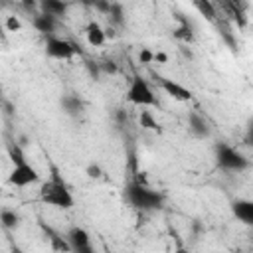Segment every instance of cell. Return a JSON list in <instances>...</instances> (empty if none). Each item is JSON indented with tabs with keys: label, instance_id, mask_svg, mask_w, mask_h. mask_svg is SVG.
<instances>
[{
	"label": "cell",
	"instance_id": "obj_1",
	"mask_svg": "<svg viewBox=\"0 0 253 253\" xmlns=\"http://www.w3.org/2000/svg\"><path fill=\"white\" fill-rule=\"evenodd\" d=\"M40 200L43 204L51 206V208H57V210H69L75 204L69 186L65 184V180L59 176V172L55 168H51V176L42 182V186H40Z\"/></svg>",
	"mask_w": 253,
	"mask_h": 253
},
{
	"label": "cell",
	"instance_id": "obj_2",
	"mask_svg": "<svg viewBox=\"0 0 253 253\" xmlns=\"http://www.w3.org/2000/svg\"><path fill=\"white\" fill-rule=\"evenodd\" d=\"M10 160H12V170L8 174V184L10 186H14V188H26V186H32V184L42 182L40 172L28 162L22 146L16 144V142L10 146Z\"/></svg>",
	"mask_w": 253,
	"mask_h": 253
},
{
	"label": "cell",
	"instance_id": "obj_3",
	"mask_svg": "<svg viewBox=\"0 0 253 253\" xmlns=\"http://www.w3.org/2000/svg\"><path fill=\"white\" fill-rule=\"evenodd\" d=\"M125 200L140 211H154L164 206V196L158 190H152L144 182H138V180H132L130 184H126Z\"/></svg>",
	"mask_w": 253,
	"mask_h": 253
},
{
	"label": "cell",
	"instance_id": "obj_4",
	"mask_svg": "<svg viewBox=\"0 0 253 253\" xmlns=\"http://www.w3.org/2000/svg\"><path fill=\"white\" fill-rule=\"evenodd\" d=\"M126 101L132 105H138V107H154L158 103L150 83L140 75H132V79L126 87Z\"/></svg>",
	"mask_w": 253,
	"mask_h": 253
},
{
	"label": "cell",
	"instance_id": "obj_5",
	"mask_svg": "<svg viewBox=\"0 0 253 253\" xmlns=\"http://www.w3.org/2000/svg\"><path fill=\"white\" fill-rule=\"evenodd\" d=\"M215 162L221 170H227V172H243L249 168V160L239 150L223 142L215 146Z\"/></svg>",
	"mask_w": 253,
	"mask_h": 253
},
{
	"label": "cell",
	"instance_id": "obj_6",
	"mask_svg": "<svg viewBox=\"0 0 253 253\" xmlns=\"http://www.w3.org/2000/svg\"><path fill=\"white\" fill-rule=\"evenodd\" d=\"M45 53L53 59H71L77 53V45L59 36H45Z\"/></svg>",
	"mask_w": 253,
	"mask_h": 253
},
{
	"label": "cell",
	"instance_id": "obj_7",
	"mask_svg": "<svg viewBox=\"0 0 253 253\" xmlns=\"http://www.w3.org/2000/svg\"><path fill=\"white\" fill-rule=\"evenodd\" d=\"M65 241L69 245V253H95L93 243H91V235L87 233V229H83L79 225H71L67 229Z\"/></svg>",
	"mask_w": 253,
	"mask_h": 253
},
{
	"label": "cell",
	"instance_id": "obj_8",
	"mask_svg": "<svg viewBox=\"0 0 253 253\" xmlns=\"http://www.w3.org/2000/svg\"><path fill=\"white\" fill-rule=\"evenodd\" d=\"M158 83H160V89L174 101H180V103H186V101H192V91L186 89L184 85H180L178 81L174 79H168V77H158Z\"/></svg>",
	"mask_w": 253,
	"mask_h": 253
},
{
	"label": "cell",
	"instance_id": "obj_9",
	"mask_svg": "<svg viewBox=\"0 0 253 253\" xmlns=\"http://www.w3.org/2000/svg\"><path fill=\"white\" fill-rule=\"evenodd\" d=\"M231 211H233V215L241 223H245V225L253 223V202H249V200H235V202H231Z\"/></svg>",
	"mask_w": 253,
	"mask_h": 253
},
{
	"label": "cell",
	"instance_id": "obj_10",
	"mask_svg": "<svg viewBox=\"0 0 253 253\" xmlns=\"http://www.w3.org/2000/svg\"><path fill=\"white\" fill-rule=\"evenodd\" d=\"M85 36H87V43L93 45V47H101L105 42H107V32L103 30V26L95 20H91L87 26H85Z\"/></svg>",
	"mask_w": 253,
	"mask_h": 253
},
{
	"label": "cell",
	"instance_id": "obj_11",
	"mask_svg": "<svg viewBox=\"0 0 253 253\" xmlns=\"http://www.w3.org/2000/svg\"><path fill=\"white\" fill-rule=\"evenodd\" d=\"M188 128L190 132L196 136V138H208L210 136V126H208V121L198 115V113H190L188 115Z\"/></svg>",
	"mask_w": 253,
	"mask_h": 253
},
{
	"label": "cell",
	"instance_id": "obj_12",
	"mask_svg": "<svg viewBox=\"0 0 253 253\" xmlns=\"http://www.w3.org/2000/svg\"><path fill=\"white\" fill-rule=\"evenodd\" d=\"M32 26L38 32H42L43 36H53L55 34V28H57V18H51V16L40 12V14H36L32 18Z\"/></svg>",
	"mask_w": 253,
	"mask_h": 253
},
{
	"label": "cell",
	"instance_id": "obj_13",
	"mask_svg": "<svg viewBox=\"0 0 253 253\" xmlns=\"http://www.w3.org/2000/svg\"><path fill=\"white\" fill-rule=\"evenodd\" d=\"M59 105H61L63 113H65V115H69V117H79V115L83 113V109H85L83 101H81L77 95H73V93L63 95V97H61V101H59Z\"/></svg>",
	"mask_w": 253,
	"mask_h": 253
},
{
	"label": "cell",
	"instance_id": "obj_14",
	"mask_svg": "<svg viewBox=\"0 0 253 253\" xmlns=\"http://www.w3.org/2000/svg\"><path fill=\"white\" fill-rule=\"evenodd\" d=\"M40 8H42V14H47L51 18H59V16H65L69 6L61 0H43L40 4Z\"/></svg>",
	"mask_w": 253,
	"mask_h": 253
},
{
	"label": "cell",
	"instance_id": "obj_15",
	"mask_svg": "<svg viewBox=\"0 0 253 253\" xmlns=\"http://www.w3.org/2000/svg\"><path fill=\"white\" fill-rule=\"evenodd\" d=\"M20 221H22V217H20V213L16 211V210H10V208H4V210H0V225L2 227H6V229H18L20 227Z\"/></svg>",
	"mask_w": 253,
	"mask_h": 253
},
{
	"label": "cell",
	"instance_id": "obj_16",
	"mask_svg": "<svg viewBox=\"0 0 253 253\" xmlns=\"http://www.w3.org/2000/svg\"><path fill=\"white\" fill-rule=\"evenodd\" d=\"M194 8H196L204 18H208L210 22H213V20H215V6H213L211 2H208V0L194 2Z\"/></svg>",
	"mask_w": 253,
	"mask_h": 253
},
{
	"label": "cell",
	"instance_id": "obj_17",
	"mask_svg": "<svg viewBox=\"0 0 253 253\" xmlns=\"http://www.w3.org/2000/svg\"><path fill=\"white\" fill-rule=\"evenodd\" d=\"M138 121H140V126H142V128H148V130H160V125L156 123V119L152 117L150 111H142L140 117H138Z\"/></svg>",
	"mask_w": 253,
	"mask_h": 253
},
{
	"label": "cell",
	"instance_id": "obj_18",
	"mask_svg": "<svg viewBox=\"0 0 253 253\" xmlns=\"http://www.w3.org/2000/svg\"><path fill=\"white\" fill-rule=\"evenodd\" d=\"M107 16L111 18V22H113V24H123V22H125L123 6H121V4H117V2H111V10H109V14H107Z\"/></svg>",
	"mask_w": 253,
	"mask_h": 253
},
{
	"label": "cell",
	"instance_id": "obj_19",
	"mask_svg": "<svg viewBox=\"0 0 253 253\" xmlns=\"http://www.w3.org/2000/svg\"><path fill=\"white\" fill-rule=\"evenodd\" d=\"M4 26H6L8 32H20L22 30V22H20L18 16H8L6 22H4Z\"/></svg>",
	"mask_w": 253,
	"mask_h": 253
},
{
	"label": "cell",
	"instance_id": "obj_20",
	"mask_svg": "<svg viewBox=\"0 0 253 253\" xmlns=\"http://www.w3.org/2000/svg\"><path fill=\"white\" fill-rule=\"evenodd\" d=\"M99 65V71H103V73H107V75H115L119 69H117V63L115 61H109V59H105V61H101V63H97Z\"/></svg>",
	"mask_w": 253,
	"mask_h": 253
},
{
	"label": "cell",
	"instance_id": "obj_21",
	"mask_svg": "<svg viewBox=\"0 0 253 253\" xmlns=\"http://www.w3.org/2000/svg\"><path fill=\"white\" fill-rule=\"evenodd\" d=\"M138 59H140V63H152L154 61V53L148 47H142L140 53H138Z\"/></svg>",
	"mask_w": 253,
	"mask_h": 253
},
{
	"label": "cell",
	"instance_id": "obj_22",
	"mask_svg": "<svg viewBox=\"0 0 253 253\" xmlns=\"http://www.w3.org/2000/svg\"><path fill=\"white\" fill-rule=\"evenodd\" d=\"M87 176L89 178H101V168L97 164H89L87 166Z\"/></svg>",
	"mask_w": 253,
	"mask_h": 253
},
{
	"label": "cell",
	"instance_id": "obj_23",
	"mask_svg": "<svg viewBox=\"0 0 253 253\" xmlns=\"http://www.w3.org/2000/svg\"><path fill=\"white\" fill-rule=\"evenodd\" d=\"M95 8L101 10L103 14H109V10H111V2H95Z\"/></svg>",
	"mask_w": 253,
	"mask_h": 253
},
{
	"label": "cell",
	"instance_id": "obj_24",
	"mask_svg": "<svg viewBox=\"0 0 253 253\" xmlns=\"http://www.w3.org/2000/svg\"><path fill=\"white\" fill-rule=\"evenodd\" d=\"M154 61H158V63H166V61H168V55H166L164 51H156V53H154Z\"/></svg>",
	"mask_w": 253,
	"mask_h": 253
},
{
	"label": "cell",
	"instance_id": "obj_25",
	"mask_svg": "<svg viewBox=\"0 0 253 253\" xmlns=\"http://www.w3.org/2000/svg\"><path fill=\"white\" fill-rule=\"evenodd\" d=\"M10 253H26V251H24V249H20V247H14Z\"/></svg>",
	"mask_w": 253,
	"mask_h": 253
}]
</instances>
